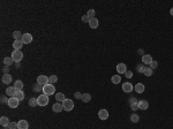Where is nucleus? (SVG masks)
Segmentation results:
<instances>
[{"mask_svg": "<svg viewBox=\"0 0 173 129\" xmlns=\"http://www.w3.org/2000/svg\"><path fill=\"white\" fill-rule=\"evenodd\" d=\"M10 55H12V59L14 60V62H16V63H19L23 59V53L20 50H14Z\"/></svg>", "mask_w": 173, "mask_h": 129, "instance_id": "1", "label": "nucleus"}, {"mask_svg": "<svg viewBox=\"0 0 173 129\" xmlns=\"http://www.w3.org/2000/svg\"><path fill=\"white\" fill-rule=\"evenodd\" d=\"M62 107H63V111L69 112V111H72L74 108V101L72 100V99H67V98H66L65 100L62 101Z\"/></svg>", "mask_w": 173, "mask_h": 129, "instance_id": "2", "label": "nucleus"}, {"mask_svg": "<svg viewBox=\"0 0 173 129\" xmlns=\"http://www.w3.org/2000/svg\"><path fill=\"white\" fill-rule=\"evenodd\" d=\"M43 92H44V95H46V96H51L56 92V88H54L53 84L48 83V84H46V85L43 87Z\"/></svg>", "mask_w": 173, "mask_h": 129, "instance_id": "3", "label": "nucleus"}, {"mask_svg": "<svg viewBox=\"0 0 173 129\" xmlns=\"http://www.w3.org/2000/svg\"><path fill=\"white\" fill-rule=\"evenodd\" d=\"M38 105L39 106H46V105L48 104V96H46V95H40L38 96Z\"/></svg>", "mask_w": 173, "mask_h": 129, "instance_id": "4", "label": "nucleus"}, {"mask_svg": "<svg viewBox=\"0 0 173 129\" xmlns=\"http://www.w3.org/2000/svg\"><path fill=\"white\" fill-rule=\"evenodd\" d=\"M7 104H8V106H9L10 108H16L17 106H19V104H20V100L16 98V97H10Z\"/></svg>", "mask_w": 173, "mask_h": 129, "instance_id": "5", "label": "nucleus"}, {"mask_svg": "<svg viewBox=\"0 0 173 129\" xmlns=\"http://www.w3.org/2000/svg\"><path fill=\"white\" fill-rule=\"evenodd\" d=\"M37 83L40 84L42 87H44V85H46V84L50 83V82H48V77H47V76H45V75H39L38 77H37Z\"/></svg>", "mask_w": 173, "mask_h": 129, "instance_id": "6", "label": "nucleus"}, {"mask_svg": "<svg viewBox=\"0 0 173 129\" xmlns=\"http://www.w3.org/2000/svg\"><path fill=\"white\" fill-rule=\"evenodd\" d=\"M98 118L100 120H107L109 119V111L105 110V108H102V110L98 111Z\"/></svg>", "mask_w": 173, "mask_h": 129, "instance_id": "7", "label": "nucleus"}, {"mask_svg": "<svg viewBox=\"0 0 173 129\" xmlns=\"http://www.w3.org/2000/svg\"><path fill=\"white\" fill-rule=\"evenodd\" d=\"M133 89H134V87H133L132 83H129V82H126V83L122 84V91L126 92V93H129L133 91Z\"/></svg>", "mask_w": 173, "mask_h": 129, "instance_id": "8", "label": "nucleus"}, {"mask_svg": "<svg viewBox=\"0 0 173 129\" xmlns=\"http://www.w3.org/2000/svg\"><path fill=\"white\" fill-rule=\"evenodd\" d=\"M117 72H118V74H126V72H127L126 64L123 63V62L118 63L117 64Z\"/></svg>", "mask_w": 173, "mask_h": 129, "instance_id": "9", "label": "nucleus"}, {"mask_svg": "<svg viewBox=\"0 0 173 129\" xmlns=\"http://www.w3.org/2000/svg\"><path fill=\"white\" fill-rule=\"evenodd\" d=\"M6 93H7V96H9V97H15L16 96V93H17V90H16V88L15 87H8L7 89H6Z\"/></svg>", "mask_w": 173, "mask_h": 129, "instance_id": "10", "label": "nucleus"}, {"mask_svg": "<svg viewBox=\"0 0 173 129\" xmlns=\"http://www.w3.org/2000/svg\"><path fill=\"white\" fill-rule=\"evenodd\" d=\"M21 40H22L23 44H30L33 42V36H31L30 34H23Z\"/></svg>", "mask_w": 173, "mask_h": 129, "instance_id": "11", "label": "nucleus"}, {"mask_svg": "<svg viewBox=\"0 0 173 129\" xmlns=\"http://www.w3.org/2000/svg\"><path fill=\"white\" fill-rule=\"evenodd\" d=\"M89 25H90L91 29H97L98 25H99V21H98V19H96V17L90 19V20H89Z\"/></svg>", "mask_w": 173, "mask_h": 129, "instance_id": "12", "label": "nucleus"}, {"mask_svg": "<svg viewBox=\"0 0 173 129\" xmlns=\"http://www.w3.org/2000/svg\"><path fill=\"white\" fill-rule=\"evenodd\" d=\"M152 58H151V55L150 54H144V55H142V63L143 64H150L152 62Z\"/></svg>", "mask_w": 173, "mask_h": 129, "instance_id": "13", "label": "nucleus"}, {"mask_svg": "<svg viewBox=\"0 0 173 129\" xmlns=\"http://www.w3.org/2000/svg\"><path fill=\"white\" fill-rule=\"evenodd\" d=\"M148 107H149V103L145 99H142V100L138 101V108H140V110L145 111V110H148Z\"/></svg>", "mask_w": 173, "mask_h": 129, "instance_id": "14", "label": "nucleus"}, {"mask_svg": "<svg viewBox=\"0 0 173 129\" xmlns=\"http://www.w3.org/2000/svg\"><path fill=\"white\" fill-rule=\"evenodd\" d=\"M63 107H62V104H60V103H56V104H53V106H52V111L56 113H60L62 112Z\"/></svg>", "mask_w": 173, "mask_h": 129, "instance_id": "15", "label": "nucleus"}, {"mask_svg": "<svg viewBox=\"0 0 173 129\" xmlns=\"http://www.w3.org/2000/svg\"><path fill=\"white\" fill-rule=\"evenodd\" d=\"M17 128L19 129H28L29 128L28 121H25V120H20V121L17 122Z\"/></svg>", "mask_w": 173, "mask_h": 129, "instance_id": "16", "label": "nucleus"}, {"mask_svg": "<svg viewBox=\"0 0 173 129\" xmlns=\"http://www.w3.org/2000/svg\"><path fill=\"white\" fill-rule=\"evenodd\" d=\"M144 89H145V87H144L143 83H136V85L134 87V90L137 93H143L144 92Z\"/></svg>", "mask_w": 173, "mask_h": 129, "instance_id": "17", "label": "nucleus"}, {"mask_svg": "<svg viewBox=\"0 0 173 129\" xmlns=\"http://www.w3.org/2000/svg\"><path fill=\"white\" fill-rule=\"evenodd\" d=\"M12 76L9 74H4L2 75V78H1V81H2V83H5V84H9L12 83Z\"/></svg>", "mask_w": 173, "mask_h": 129, "instance_id": "18", "label": "nucleus"}, {"mask_svg": "<svg viewBox=\"0 0 173 129\" xmlns=\"http://www.w3.org/2000/svg\"><path fill=\"white\" fill-rule=\"evenodd\" d=\"M9 123H10V122H9V119H8L7 116H1V118H0V125H1L2 127H6V128H7Z\"/></svg>", "mask_w": 173, "mask_h": 129, "instance_id": "19", "label": "nucleus"}, {"mask_svg": "<svg viewBox=\"0 0 173 129\" xmlns=\"http://www.w3.org/2000/svg\"><path fill=\"white\" fill-rule=\"evenodd\" d=\"M23 45H24V44L22 43V40H14V43H13L14 50H20V51H21V49L23 47Z\"/></svg>", "mask_w": 173, "mask_h": 129, "instance_id": "20", "label": "nucleus"}, {"mask_svg": "<svg viewBox=\"0 0 173 129\" xmlns=\"http://www.w3.org/2000/svg\"><path fill=\"white\" fill-rule=\"evenodd\" d=\"M29 106H30V107L38 106V99H37V98H30V99H29Z\"/></svg>", "mask_w": 173, "mask_h": 129, "instance_id": "21", "label": "nucleus"}, {"mask_svg": "<svg viewBox=\"0 0 173 129\" xmlns=\"http://www.w3.org/2000/svg\"><path fill=\"white\" fill-rule=\"evenodd\" d=\"M111 81H112V83H113V84H118V83H120V82H121V77H120V75H119V74L113 75V76H112V78H111Z\"/></svg>", "mask_w": 173, "mask_h": 129, "instance_id": "22", "label": "nucleus"}, {"mask_svg": "<svg viewBox=\"0 0 173 129\" xmlns=\"http://www.w3.org/2000/svg\"><path fill=\"white\" fill-rule=\"evenodd\" d=\"M81 100L83 103H89L91 100V96L89 95V93H82V98H81Z\"/></svg>", "mask_w": 173, "mask_h": 129, "instance_id": "23", "label": "nucleus"}, {"mask_svg": "<svg viewBox=\"0 0 173 129\" xmlns=\"http://www.w3.org/2000/svg\"><path fill=\"white\" fill-rule=\"evenodd\" d=\"M14 87L16 88V90L17 91H21L22 90V88H23V82L21 80H17L15 83H14Z\"/></svg>", "mask_w": 173, "mask_h": 129, "instance_id": "24", "label": "nucleus"}, {"mask_svg": "<svg viewBox=\"0 0 173 129\" xmlns=\"http://www.w3.org/2000/svg\"><path fill=\"white\" fill-rule=\"evenodd\" d=\"M65 99H66V97H65V95H63L62 92L56 93V100H57V101H63Z\"/></svg>", "mask_w": 173, "mask_h": 129, "instance_id": "25", "label": "nucleus"}, {"mask_svg": "<svg viewBox=\"0 0 173 129\" xmlns=\"http://www.w3.org/2000/svg\"><path fill=\"white\" fill-rule=\"evenodd\" d=\"M4 63H5V66H8V67H9L10 64L14 63V60L12 59V57H6L5 59H4Z\"/></svg>", "mask_w": 173, "mask_h": 129, "instance_id": "26", "label": "nucleus"}, {"mask_svg": "<svg viewBox=\"0 0 173 129\" xmlns=\"http://www.w3.org/2000/svg\"><path fill=\"white\" fill-rule=\"evenodd\" d=\"M131 121L133 122V123H137V122L140 121V116H138L136 113H133L131 115Z\"/></svg>", "mask_w": 173, "mask_h": 129, "instance_id": "27", "label": "nucleus"}, {"mask_svg": "<svg viewBox=\"0 0 173 129\" xmlns=\"http://www.w3.org/2000/svg\"><path fill=\"white\" fill-rule=\"evenodd\" d=\"M22 36H23V35L20 31H14L13 32V37H14V39H15V40H21Z\"/></svg>", "mask_w": 173, "mask_h": 129, "instance_id": "28", "label": "nucleus"}, {"mask_svg": "<svg viewBox=\"0 0 173 129\" xmlns=\"http://www.w3.org/2000/svg\"><path fill=\"white\" fill-rule=\"evenodd\" d=\"M144 69H145V64H143V63H138V64H136V70H137L138 73H142V74H143Z\"/></svg>", "mask_w": 173, "mask_h": 129, "instance_id": "29", "label": "nucleus"}, {"mask_svg": "<svg viewBox=\"0 0 173 129\" xmlns=\"http://www.w3.org/2000/svg\"><path fill=\"white\" fill-rule=\"evenodd\" d=\"M33 90L35 92H40V91H43V87L40 85V84H38V83H36L35 85L33 87Z\"/></svg>", "mask_w": 173, "mask_h": 129, "instance_id": "30", "label": "nucleus"}, {"mask_svg": "<svg viewBox=\"0 0 173 129\" xmlns=\"http://www.w3.org/2000/svg\"><path fill=\"white\" fill-rule=\"evenodd\" d=\"M95 15H96V10L95 9H89L88 13H87V16H88L89 19H94Z\"/></svg>", "mask_w": 173, "mask_h": 129, "instance_id": "31", "label": "nucleus"}, {"mask_svg": "<svg viewBox=\"0 0 173 129\" xmlns=\"http://www.w3.org/2000/svg\"><path fill=\"white\" fill-rule=\"evenodd\" d=\"M15 97H16L17 99H19L20 101H21V100H23V99H24V92H23L22 90H21V91H17V93H16Z\"/></svg>", "mask_w": 173, "mask_h": 129, "instance_id": "32", "label": "nucleus"}, {"mask_svg": "<svg viewBox=\"0 0 173 129\" xmlns=\"http://www.w3.org/2000/svg\"><path fill=\"white\" fill-rule=\"evenodd\" d=\"M143 74L149 77V76H151V75H152V69L150 68V67H145V69H144Z\"/></svg>", "mask_w": 173, "mask_h": 129, "instance_id": "33", "label": "nucleus"}, {"mask_svg": "<svg viewBox=\"0 0 173 129\" xmlns=\"http://www.w3.org/2000/svg\"><path fill=\"white\" fill-rule=\"evenodd\" d=\"M57 81H58V76H57V75H51V76H48V82H50L51 84L56 83Z\"/></svg>", "mask_w": 173, "mask_h": 129, "instance_id": "34", "label": "nucleus"}, {"mask_svg": "<svg viewBox=\"0 0 173 129\" xmlns=\"http://www.w3.org/2000/svg\"><path fill=\"white\" fill-rule=\"evenodd\" d=\"M131 108H132V111H137L138 110V101L131 104Z\"/></svg>", "mask_w": 173, "mask_h": 129, "instance_id": "35", "label": "nucleus"}, {"mask_svg": "<svg viewBox=\"0 0 173 129\" xmlns=\"http://www.w3.org/2000/svg\"><path fill=\"white\" fill-rule=\"evenodd\" d=\"M8 129H16L17 128V123L16 122H10L9 125H8Z\"/></svg>", "mask_w": 173, "mask_h": 129, "instance_id": "36", "label": "nucleus"}, {"mask_svg": "<svg viewBox=\"0 0 173 129\" xmlns=\"http://www.w3.org/2000/svg\"><path fill=\"white\" fill-rule=\"evenodd\" d=\"M157 67H158V62H157V61H152V62L150 63V68H151L152 70L156 69Z\"/></svg>", "mask_w": 173, "mask_h": 129, "instance_id": "37", "label": "nucleus"}, {"mask_svg": "<svg viewBox=\"0 0 173 129\" xmlns=\"http://www.w3.org/2000/svg\"><path fill=\"white\" fill-rule=\"evenodd\" d=\"M125 75H126L127 78H132V77H133V72H131V70H127Z\"/></svg>", "mask_w": 173, "mask_h": 129, "instance_id": "38", "label": "nucleus"}, {"mask_svg": "<svg viewBox=\"0 0 173 129\" xmlns=\"http://www.w3.org/2000/svg\"><path fill=\"white\" fill-rule=\"evenodd\" d=\"M2 72H4L5 74H8V72H9V67H8V66H4V68H2Z\"/></svg>", "mask_w": 173, "mask_h": 129, "instance_id": "39", "label": "nucleus"}, {"mask_svg": "<svg viewBox=\"0 0 173 129\" xmlns=\"http://www.w3.org/2000/svg\"><path fill=\"white\" fill-rule=\"evenodd\" d=\"M128 101H129V104H133V103H137V100H136V98H135V97H131Z\"/></svg>", "mask_w": 173, "mask_h": 129, "instance_id": "40", "label": "nucleus"}, {"mask_svg": "<svg viewBox=\"0 0 173 129\" xmlns=\"http://www.w3.org/2000/svg\"><path fill=\"white\" fill-rule=\"evenodd\" d=\"M89 20H90V19H89V17L88 16H87V15H84V16H82V22H88L89 23Z\"/></svg>", "mask_w": 173, "mask_h": 129, "instance_id": "41", "label": "nucleus"}, {"mask_svg": "<svg viewBox=\"0 0 173 129\" xmlns=\"http://www.w3.org/2000/svg\"><path fill=\"white\" fill-rule=\"evenodd\" d=\"M75 98H76V99H81V98H82V95H81V92H75Z\"/></svg>", "mask_w": 173, "mask_h": 129, "instance_id": "42", "label": "nucleus"}, {"mask_svg": "<svg viewBox=\"0 0 173 129\" xmlns=\"http://www.w3.org/2000/svg\"><path fill=\"white\" fill-rule=\"evenodd\" d=\"M8 100H9V99H7L6 97H4V96L1 97V103H2V104H5V103H8Z\"/></svg>", "mask_w": 173, "mask_h": 129, "instance_id": "43", "label": "nucleus"}, {"mask_svg": "<svg viewBox=\"0 0 173 129\" xmlns=\"http://www.w3.org/2000/svg\"><path fill=\"white\" fill-rule=\"evenodd\" d=\"M170 14H171V15L173 16V7L171 8V9H170Z\"/></svg>", "mask_w": 173, "mask_h": 129, "instance_id": "44", "label": "nucleus"}, {"mask_svg": "<svg viewBox=\"0 0 173 129\" xmlns=\"http://www.w3.org/2000/svg\"><path fill=\"white\" fill-rule=\"evenodd\" d=\"M16 129H19V128H16Z\"/></svg>", "mask_w": 173, "mask_h": 129, "instance_id": "45", "label": "nucleus"}]
</instances>
